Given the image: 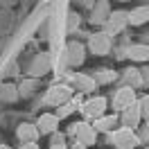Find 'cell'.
I'll return each instance as SVG.
<instances>
[{
	"label": "cell",
	"mask_w": 149,
	"mask_h": 149,
	"mask_svg": "<svg viewBox=\"0 0 149 149\" xmlns=\"http://www.w3.org/2000/svg\"><path fill=\"white\" fill-rule=\"evenodd\" d=\"M68 14V5L65 2H59L54 5V16H52V23H50V61L54 65L56 72H61V68L65 65V16Z\"/></svg>",
	"instance_id": "1"
},
{
	"label": "cell",
	"mask_w": 149,
	"mask_h": 149,
	"mask_svg": "<svg viewBox=\"0 0 149 149\" xmlns=\"http://www.w3.org/2000/svg\"><path fill=\"white\" fill-rule=\"evenodd\" d=\"M106 109H109V100L104 95H95V97H88L81 106H79V113L84 115V120H100L102 115H106Z\"/></svg>",
	"instance_id": "2"
},
{
	"label": "cell",
	"mask_w": 149,
	"mask_h": 149,
	"mask_svg": "<svg viewBox=\"0 0 149 149\" xmlns=\"http://www.w3.org/2000/svg\"><path fill=\"white\" fill-rule=\"evenodd\" d=\"M109 138H111V142L118 149H136L142 142L140 136L133 129H129V127H118L113 133H109Z\"/></svg>",
	"instance_id": "3"
},
{
	"label": "cell",
	"mask_w": 149,
	"mask_h": 149,
	"mask_svg": "<svg viewBox=\"0 0 149 149\" xmlns=\"http://www.w3.org/2000/svg\"><path fill=\"white\" fill-rule=\"evenodd\" d=\"M72 97H74V91L68 84H56V86H52V88H47L43 102H45L47 106H56V109H59V106H63L65 102H70Z\"/></svg>",
	"instance_id": "4"
},
{
	"label": "cell",
	"mask_w": 149,
	"mask_h": 149,
	"mask_svg": "<svg viewBox=\"0 0 149 149\" xmlns=\"http://www.w3.org/2000/svg\"><path fill=\"white\" fill-rule=\"evenodd\" d=\"M70 131L74 133V142H81L86 147L97 142V131H95L93 122H74V127Z\"/></svg>",
	"instance_id": "5"
},
{
	"label": "cell",
	"mask_w": 149,
	"mask_h": 149,
	"mask_svg": "<svg viewBox=\"0 0 149 149\" xmlns=\"http://www.w3.org/2000/svg\"><path fill=\"white\" fill-rule=\"evenodd\" d=\"M138 102V95H136V91L133 88H129V86H122V88H118L115 91V95H113V109L115 111H127L129 106H133V104Z\"/></svg>",
	"instance_id": "6"
},
{
	"label": "cell",
	"mask_w": 149,
	"mask_h": 149,
	"mask_svg": "<svg viewBox=\"0 0 149 149\" xmlns=\"http://www.w3.org/2000/svg\"><path fill=\"white\" fill-rule=\"evenodd\" d=\"M88 52H93V54L97 56H104L111 52V36L109 34H104L102 32H95V34H91V38H88Z\"/></svg>",
	"instance_id": "7"
},
{
	"label": "cell",
	"mask_w": 149,
	"mask_h": 149,
	"mask_svg": "<svg viewBox=\"0 0 149 149\" xmlns=\"http://www.w3.org/2000/svg\"><path fill=\"white\" fill-rule=\"evenodd\" d=\"M86 50L88 47L79 41H68L65 45V65H81L86 59Z\"/></svg>",
	"instance_id": "8"
},
{
	"label": "cell",
	"mask_w": 149,
	"mask_h": 149,
	"mask_svg": "<svg viewBox=\"0 0 149 149\" xmlns=\"http://www.w3.org/2000/svg\"><path fill=\"white\" fill-rule=\"evenodd\" d=\"M59 118H56V113H41L36 120V129L41 136H54L56 131H59Z\"/></svg>",
	"instance_id": "9"
},
{
	"label": "cell",
	"mask_w": 149,
	"mask_h": 149,
	"mask_svg": "<svg viewBox=\"0 0 149 149\" xmlns=\"http://www.w3.org/2000/svg\"><path fill=\"white\" fill-rule=\"evenodd\" d=\"M129 25V14H122V11H113L109 20H106V25H104V34H109V36H115V34H120L122 29Z\"/></svg>",
	"instance_id": "10"
},
{
	"label": "cell",
	"mask_w": 149,
	"mask_h": 149,
	"mask_svg": "<svg viewBox=\"0 0 149 149\" xmlns=\"http://www.w3.org/2000/svg\"><path fill=\"white\" fill-rule=\"evenodd\" d=\"M68 86H70L72 91H79V93H93L95 88H97L95 79L91 74H84V72H74L72 77H70Z\"/></svg>",
	"instance_id": "11"
},
{
	"label": "cell",
	"mask_w": 149,
	"mask_h": 149,
	"mask_svg": "<svg viewBox=\"0 0 149 149\" xmlns=\"http://www.w3.org/2000/svg\"><path fill=\"white\" fill-rule=\"evenodd\" d=\"M16 138L20 140V145H29V142H36L41 138V133L36 129V122H23L18 124V129H16Z\"/></svg>",
	"instance_id": "12"
},
{
	"label": "cell",
	"mask_w": 149,
	"mask_h": 149,
	"mask_svg": "<svg viewBox=\"0 0 149 149\" xmlns=\"http://www.w3.org/2000/svg\"><path fill=\"white\" fill-rule=\"evenodd\" d=\"M120 122H122V127H129V129H136V127H140V122H142L140 104L136 102L133 106H129L127 111H122V113H120Z\"/></svg>",
	"instance_id": "13"
},
{
	"label": "cell",
	"mask_w": 149,
	"mask_h": 149,
	"mask_svg": "<svg viewBox=\"0 0 149 149\" xmlns=\"http://www.w3.org/2000/svg\"><path fill=\"white\" fill-rule=\"evenodd\" d=\"M118 124H120V118L113 113V115H102L100 120L93 122V127L97 133H113V131L118 129Z\"/></svg>",
	"instance_id": "14"
},
{
	"label": "cell",
	"mask_w": 149,
	"mask_h": 149,
	"mask_svg": "<svg viewBox=\"0 0 149 149\" xmlns=\"http://www.w3.org/2000/svg\"><path fill=\"white\" fill-rule=\"evenodd\" d=\"M127 56L131 61H138V63H147L149 61V45L138 43V45H129L127 47Z\"/></svg>",
	"instance_id": "15"
},
{
	"label": "cell",
	"mask_w": 149,
	"mask_h": 149,
	"mask_svg": "<svg viewBox=\"0 0 149 149\" xmlns=\"http://www.w3.org/2000/svg\"><path fill=\"white\" fill-rule=\"evenodd\" d=\"M122 79H124V86H129V88H145V81H142V74H140L138 68H127L124 74H122Z\"/></svg>",
	"instance_id": "16"
},
{
	"label": "cell",
	"mask_w": 149,
	"mask_h": 149,
	"mask_svg": "<svg viewBox=\"0 0 149 149\" xmlns=\"http://www.w3.org/2000/svg\"><path fill=\"white\" fill-rule=\"evenodd\" d=\"M145 23H149V5H142V7H136L133 11H129V25L138 27Z\"/></svg>",
	"instance_id": "17"
},
{
	"label": "cell",
	"mask_w": 149,
	"mask_h": 149,
	"mask_svg": "<svg viewBox=\"0 0 149 149\" xmlns=\"http://www.w3.org/2000/svg\"><path fill=\"white\" fill-rule=\"evenodd\" d=\"M109 16H111V5H109V2H97V5H95L93 16H91V23H95V25L104 23V25H106Z\"/></svg>",
	"instance_id": "18"
},
{
	"label": "cell",
	"mask_w": 149,
	"mask_h": 149,
	"mask_svg": "<svg viewBox=\"0 0 149 149\" xmlns=\"http://www.w3.org/2000/svg\"><path fill=\"white\" fill-rule=\"evenodd\" d=\"M77 104H79V97H72V100H70V102H65L63 106H59V109H56V118H59V120H63V118H68V115H72L74 111H79V106H77Z\"/></svg>",
	"instance_id": "19"
},
{
	"label": "cell",
	"mask_w": 149,
	"mask_h": 149,
	"mask_svg": "<svg viewBox=\"0 0 149 149\" xmlns=\"http://www.w3.org/2000/svg\"><path fill=\"white\" fill-rule=\"evenodd\" d=\"M93 79H95V84L100 86V84H111V81H115L118 79V72L115 70H97V72L93 74Z\"/></svg>",
	"instance_id": "20"
},
{
	"label": "cell",
	"mask_w": 149,
	"mask_h": 149,
	"mask_svg": "<svg viewBox=\"0 0 149 149\" xmlns=\"http://www.w3.org/2000/svg\"><path fill=\"white\" fill-rule=\"evenodd\" d=\"M138 104H140V113H142V120L149 122V95H142V97L138 100Z\"/></svg>",
	"instance_id": "21"
},
{
	"label": "cell",
	"mask_w": 149,
	"mask_h": 149,
	"mask_svg": "<svg viewBox=\"0 0 149 149\" xmlns=\"http://www.w3.org/2000/svg\"><path fill=\"white\" fill-rule=\"evenodd\" d=\"M52 145H65V136H63V133H59V131H56L54 136H52Z\"/></svg>",
	"instance_id": "22"
},
{
	"label": "cell",
	"mask_w": 149,
	"mask_h": 149,
	"mask_svg": "<svg viewBox=\"0 0 149 149\" xmlns=\"http://www.w3.org/2000/svg\"><path fill=\"white\" fill-rule=\"evenodd\" d=\"M140 74H142V81H145V88H149V65L140 68Z\"/></svg>",
	"instance_id": "23"
},
{
	"label": "cell",
	"mask_w": 149,
	"mask_h": 149,
	"mask_svg": "<svg viewBox=\"0 0 149 149\" xmlns=\"http://www.w3.org/2000/svg\"><path fill=\"white\" fill-rule=\"evenodd\" d=\"M20 149H38L36 142H29V145H20Z\"/></svg>",
	"instance_id": "24"
},
{
	"label": "cell",
	"mask_w": 149,
	"mask_h": 149,
	"mask_svg": "<svg viewBox=\"0 0 149 149\" xmlns=\"http://www.w3.org/2000/svg\"><path fill=\"white\" fill-rule=\"evenodd\" d=\"M70 149H88V147L81 145V142H72V147H70Z\"/></svg>",
	"instance_id": "25"
},
{
	"label": "cell",
	"mask_w": 149,
	"mask_h": 149,
	"mask_svg": "<svg viewBox=\"0 0 149 149\" xmlns=\"http://www.w3.org/2000/svg\"><path fill=\"white\" fill-rule=\"evenodd\" d=\"M50 149H68V145H52Z\"/></svg>",
	"instance_id": "26"
},
{
	"label": "cell",
	"mask_w": 149,
	"mask_h": 149,
	"mask_svg": "<svg viewBox=\"0 0 149 149\" xmlns=\"http://www.w3.org/2000/svg\"><path fill=\"white\" fill-rule=\"evenodd\" d=\"M0 149H11L9 145H5V142H2V145H0Z\"/></svg>",
	"instance_id": "27"
},
{
	"label": "cell",
	"mask_w": 149,
	"mask_h": 149,
	"mask_svg": "<svg viewBox=\"0 0 149 149\" xmlns=\"http://www.w3.org/2000/svg\"><path fill=\"white\" fill-rule=\"evenodd\" d=\"M147 129H149V122H147Z\"/></svg>",
	"instance_id": "28"
},
{
	"label": "cell",
	"mask_w": 149,
	"mask_h": 149,
	"mask_svg": "<svg viewBox=\"0 0 149 149\" xmlns=\"http://www.w3.org/2000/svg\"><path fill=\"white\" fill-rule=\"evenodd\" d=\"M147 149H149V147H147Z\"/></svg>",
	"instance_id": "29"
}]
</instances>
